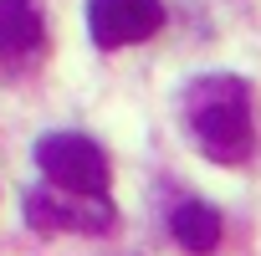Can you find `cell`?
I'll list each match as a JSON object with an SVG mask.
<instances>
[{"instance_id": "cell-6", "label": "cell", "mask_w": 261, "mask_h": 256, "mask_svg": "<svg viewBox=\"0 0 261 256\" xmlns=\"http://www.w3.org/2000/svg\"><path fill=\"white\" fill-rule=\"evenodd\" d=\"M169 231H174V241L185 246V251H195V256H205V251H215L220 246V210H210L205 200H185L179 210H174V220H169Z\"/></svg>"}, {"instance_id": "cell-4", "label": "cell", "mask_w": 261, "mask_h": 256, "mask_svg": "<svg viewBox=\"0 0 261 256\" xmlns=\"http://www.w3.org/2000/svg\"><path fill=\"white\" fill-rule=\"evenodd\" d=\"M26 220L36 231H113L118 210H113V200L62 195V190H31L26 195Z\"/></svg>"}, {"instance_id": "cell-1", "label": "cell", "mask_w": 261, "mask_h": 256, "mask_svg": "<svg viewBox=\"0 0 261 256\" xmlns=\"http://www.w3.org/2000/svg\"><path fill=\"white\" fill-rule=\"evenodd\" d=\"M185 128L215 164L251 159V92L230 72H205L185 87Z\"/></svg>"}, {"instance_id": "cell-5", "label": "cell", "mask_w": 261, "mask_h": 256, "mask_svg": "<svg viewBox=\"0 0 261 256\" xmlns=\"http://www.w3.org/2000/svg\"><path fill=\"white\" fill-rule=\"evenodd\" d=\"M0 46L6 52H41L46 46V21L36 0H0Z\"/></svg>"}, {"instance_id": "cell-2", "label": "cell", "mask_w": 261, "mask_h": 256, "mask_svg": "<svg viewBox=\"0 0 261 256\" xmlns=\"http://www.w3.org/2000/svg\"><path fill=\"white\" fill-rule=\"evenodd\" d=\"M36 164L51 180V190L87 195V200H108L113 164H108V154L87 134H46V139H36Z\"/></svg>"}, {"instance_id": "cell-3", "label": "cell", "mask_w": 261, "mask_h": 256, "mask_svg": "<svg viewBox=\"0 0 261 256\" xmlns=\"http://www.w3.org/2000/svg\"><path fill=\"white\" fill-rule=\"evenodd\" d=\"M164 26V0H87V31L102 52L139 46Z\"/></svg>"}]
</instances>
